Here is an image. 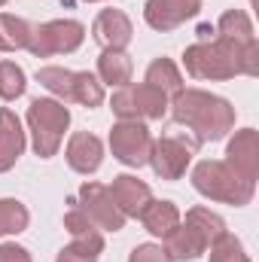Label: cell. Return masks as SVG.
<instances>
[{
	"label": "cell",
	"instance_id": "5b68a950",
	"mask_svg": "<svg viewBox=\"0 0 259 262\" xmlns=\"http://www.w3.org/2000/svg\"><path fill=\"white\" fill-rule=\"evenodd\" d=\"M85 40V25L76 18H52L43 25H31L28 37V52L34 58H52V55H70L82 46Z\"/></svg>",
	"mask_w": 259,
	"mask_h": 262
},
{
	"label": "cell",
	"instance_id": "7a4b0ae2",
	"mask_svg": "<svg viewBox=\"0 0 259 262\" xmlns=\"http://www.w3.org/2000/svg\"><path fill=\"white\" fill-rule=\"evenodd\" d=\"M192 186L198 195L229 204V207H244L253 201L256 183L244 180L238 171H232L223 159H201L192 168Z\"/></svg>",
	"mask_w": 259,
	"mask_h": 262
},
{
	"label": "cell",
	"instance_id": "30bf717a",
	"mask_svg": "<svg viewBox=\"0 0 259 262\" xmlns=\"http://www.w3.org/2000/svg\"><path fill=\"white\" fill-rule=\"evenodd\" d=\"M198 12H201V0H146L143 3V18L159 34H168L186 25Z\"/></svg>",
	"mask_w": 259,
	"mask_h": 262
},
{
	"label": "cell",
	"instance_id": "52a82bcc",
	"mask_svg": "<svg viewBox=\"0 0 259 262\" xmlns=\"http://www.w3.org/2000/svg\"><path fill=\"white\" fill-rule=\"evenodd\" d=\"M110 149H113V159L122 162L125 168H143L153 149V134L146 128V122L119 119L110 128Z\"/></svg>",
	"mask_w": 259,
	"mask_h": 262
},
{
	"label": "cell",
	"instance_id": "83f0119b",
	"mask_svg": "<svg viewBox=\"0 0 259 262\" xmlns=\"http://www.w3.org/2000/svg\"><path fill=\"white\" fill-rule=\"evenodd\" d=\"M207 250H210V253H207V262H250L244 244H241L232 232H226L223 238H217Z\"/></svg>",
	"mask_w": 259,
	"mask_h": 262
},
{
	"label": "cell",
	"instance_id": "f546056e",
	"mask_svg": "<svg viewBox=\"0 0 259 262\" xmlns=\"http://www.w3.org/2000/svg\"><path fill=\"white\" fill-rule=\"evenodd\" d=\"M0 262H34V259H31L28 247H21L15 241H6V244H0Z\"/></svg>",
	"mask_w": 259,
	"mask_h": 262
},
{
	"label": "cell",
	"instance_id": "ba28073f",
	"mask_svg": "<svg viewBox=\"0 0 259 262\" xmlns=\"http://www.w3.org/2000/svg\"><path fill=\"white\" fill-rule=\"evenodd\" d=\"M195 156V140L186 143L183 137H174V134H162L159 140H153V149H149V162L156 177L162 180H180L189 165H192Z\"/></svg>",
	"mask_w": 259,
	"mask_h": 262
},
{
	"label": "cell",
	"instance_id": "8fae6325",
	"mask_svg": "<svg viewBox=\"0 0 259 262\" xmlns=\"http://www.w3.org/2000/svg\"><path fill=\"white\" fill-rule=\"evenodd\" d=\"M226 165L238 171L244 180L256 183L259 177V131L256 128H241L226 146Z\"/></svg>",
	"mask_w": 259,
	"mask_h": 262
},
{
	"label": "cell",
	"instance_id": "ac0fdd59",
	"mask_svg": "<svg viewBox=\"0 0 259 262\" xmlns=\"http://www.w3.org/2000/svg\"><path fill=\"white\" fill-rule=\"evenodd\" d=\"M140 223H143V229L149 232V235H156V238H165L171 229H177L180 226V220H183V213H180V207L174 204V201H159V198H153L146 207H143V213L137 216Z\"/></svg>",
	"mask_w": 259,
	"mask_h": 262
},
{
	"label": "cell",
	"instance_id": "f1b7e54d",
	"mask_svg": "<svg viewBox=\"0 0 259 262\" xmlns=\"http://www.w3.org/2000/svg\"><path fill=\"white\" fill-rule=\"evenodd\" d=\"M128 262H171L162 244H137L128 253Z\"/></svg>",
	"mask_w": 259,
	"mask_h": 262
},
{
	"label": "cell",
	"instance_id": "7c38bea8",
	"mask_svg": "<svg viewBox=\"0 0 259 262\" xmlns=\"http://www.w3.org/2000/svg\"><path fill=\"white\" fill-rule=\"evenodd\" d=\"M64 159H67V165H70V171L89 177V174H95V171L101 168V162H104V143H101V137L92 134V131H76V134H70V140H67Z\"/></svg>",
	"mask_w": 259,
	"mask_h": 262
},
{
	"label": "cell",
	"instance_id": "5bb4252c",
	"mask_svg": "<svg viewBox=\"0 0 259 262\" xmlns=\"http://www.w3.org/2000/svg\"><path fill=\"white\" fill-rule=\"evenodd\" d=\"M110 189V195L116 201V207L122 210V216L128 220V216H140L143 213V207L153 201V189L140 180V177H134V174H119V177H113V183L107 186Z\"/></svg>",
	"mask_w": 259,
	"mask_h": 262
},
{
	"label": "cell",
	"instance_id": "484cf974",
	"mask_svg": "<svg viewBox=\"0 0 259 262\" xmlns=\"http://www.w3.org/2000/svg\"><path fill=\"white\" fill-rule=\"evenodd\" d=\"M37 82L55 95V101L67 104L70 101V85H73V70L67 67H40L37 70Z\"/></svg>",
	"mask_w": 259,
	"mask_h": 262
},
{
	"label": "cell",
	"instance_id": "4316f807",
	"mask_svg": "<svg viewBox=\"0 0 259 262\" xmlns=\"http://www.w3.org/2000/svg\"><path fill=\"white\" fill-rule=\"evenodd\" d=\"M28 89V76L15 61H0V98L3 101H15L21 98Z\"/></svg>",
	"mask_w": 259,
	"mask_h": 262
},
{
	"label": "cell",
	"instance_id": "603a6c76",
	"mask_svg": "<svg viewBox=\"0 0 259 262\" xmlns=\"http://www.w3.org/2000/svg\"><path fill=\"white\" fill-rule=\"evenodd\" d=\"M186 226L195 229L198 235H201V241L210 247L217 238H223L229 229H226V220L220 216V213H213L210 207H189L186 210Z\"/></svg>",
	"mask_w": 259,
	"mask_h": 262
},
{
	"label": "cell",
	"instance_id": "9c48e42d",
	"mask_svg": "<svg viewBox=\"0 0 259 262\" xmlns=\"http://www.w3.org/2000/svg\"><path fill=\"white\" fill-rule=\"evenodd\" d=\"M76 204H79V210H82L101 232H122V229H125V216H122V210L116 207V201H113L110 189H107L104 183H95V180L82 183V186H79V195H76Z\"/></svg>",
	"mask_w": 259,
	"mask_h": 262
},
{
	"label": "cell",
	"instance_id": "e0dca14e",
	"mask_svg": "<svg viewBox=\"0 0 259 262\" xmlns=\"http://www.w3.org/2000/svg\"><path fill=\"white\" fill-rule=\"evenodd\" d=\"M64 229H67V235H70V241L76 247H82L85 253H92V256L104 253V235H101V229L79 207H73V210L64 213Z\"/></svg>",
	"mask_w": 259,
	"mask_h": 262
},
{
	"label": "cell",
	"instance_id": "277c9868",
	"mask_svg": "<svg viewBox=\"0 0 259 262\" xmlns=\"http://www.w3.org/2000/svg\"><path fill=\"white\" fill-rule=\"evenodd\" d=\"M28 131H31V146L40 159H52L64 140V131L70 128V110L55 98H34L28 107Z\"/></svg>",
	"mask_w": 259,
	"mask_h": 262
},
{
	"label": "cell",
	"instance_id": "d6986e66",
	"mask_svg": "<svg viewBox=\"0 0 259 262\" xmlns=\"http://www.w3.org/2000/svg\"><path fill=\"white\" fill-rule=\"evenodd\" d=\"M131 73H134V61L125 49H104L98 55V79L101 85H113V89H122L131 82Z\"/></svg>",
	"mask_w": 259,
	"mask_h": 262
},
{
	"label": "cell",
	"instance_id": "8992f818",
	"mask_svg": "<svg viewBox=\"0 0 259 262\" xmlns=\"http://www.w3.org/2000/svg\"><path fill=\"white\" fill-rule=\"evenodd\" d=\"M168 95L153 89L149 82H128L113 92L110 110L116 119H131V122H146V119H162L168 113Z\"/></svg>",
	"mask_w": 259,
	"mask_h": 262
},
{
	"label": "cell",
	"instance_id": "7402d4cb",
	"mask_svg": "<svg viewBox=\"0 0 259 262\" xmlns=\"http://www.w3.org/2000/svg\"><path fill=\"white\" fill-rule=\"evenodd\" d=\"M70 101L85 107V110H95L104 104V85L95 73L89 70H73V85H70Z\"/></svg>",
	"mask_w": 259,
	"mask_h": 262
},
{
	"label": "cell",
	"instance_id": "9a60e30c",
	"mask_svg": "<svg viewBox=\"0 0 259 262\" xmlns=\"http://www.w3.org/2000/svg\"><path fill=\"white\" fill-rule=\"evenodd\" d=\"M25 146H28V137L21 128V119L9 107H0V174L15 168Z\"/></svg>",
	"mask_w": 259,
	"mask_h": 262
},
{
	"label": "cell",
	"instance_id": "2e32d148",
	"mask_svg": "<svg viewBox=\"0 0 259 262\" xmlns=\"http://www.w3.org/2000/svg\"><path fill=\"white\" fill-rule=\"evenodd\" d=\"M165 253H168V259L171 262H195L198 256H204L207 253V244L201 241V235L195 232V229H189L183 220H180V226L177 229H171L165 238Z\"/></svg>",
	"mask_w": 259,
	"mask_h": 262
},
{
	"label": "cell",
	"instance_id": "cb8c5ba5",
	"mask_svg": "<svg viewBox=\"0 0 259 262\" xmlns=\"http://www.w3.org/2000/svg\"><path fill=\"white\" fill-rule=\"evenodd\" d=\"M31 21L12 12H0V52H18L28 46Z\"/></svg>",
	"mask_w": 259,
	"mask_h": 262
},
{
	"label": "cell",
	"instance_id": "1f68e13d",
	"mask_svg": "<svg viewBox=\"0 0 259 262\" xmlns=\"http://www.w3.org/2000/svg\"><path fill=\"white\" fill-rule=\"evenodd\" d=\"M6 3H9V0H0V6H6Z\"/></svg>",
	"mask_w": 259,
	"mask_h": 262
},
{
	"label": "cell",
	"instance_id": "ffe728a7",
	"mask_svg": "<svg viewBox=\"0 0 259 262\" xmlns=\"http://www.w3.org/2000/svg\"><path fill=\"white\" fill-rule=\"evenodd\" d=\"M213 34L223 37V40H229V43H235V46H247V43L256 40L253 21H250V15H247L244 9H226V12L220 15V21H217Z\"/></svg>",
	"mask_w": 259,
	"mask_h": 262
},
{
	"label": "cell",
	"instance_id": "4dcf8cb0",
	"mask_svg": "<svg viewBox=\"0 0 259 262\" xmlns=\"http://www.w3.org/2000/svg\"><path fill=\"white\" fill-rule=\"evenodd\" d=\"M55 262H98V256H92V253H85L82 247L70 244V247H61V250H58Z\"/></svg>",
	"mask_w": 259,
	"mask_h": 262
},
{
	"label": "cell",
	"instance_id": "44dd1931",
	"mask_svg": "<svg viewBox=\"0 0 259 262\" xmlns=\"http://www.w3.org/2000/svg\"><path fill=\"white\" fill-rule=\"evenodd\" d=\"M143 82H149L153 89H159V92H162V95H168V98H174V95L183 89L180 67L174 64L171 58H165V55H162V58H156V61H149Z\"/></svg>",
	"mask_w": 259,
	"mask_h": 262
},
{
	"label": "cell",
	"instance_id": "d4e9b609",
	"mask_svg": "<svg viewBox=\"0 0 259 262\" xmlns=\"http://www.w3.org/2000/svg\"><path fill=\"white\" fill-rule=\"evenodd\" d=\"M31 226V213L18 198H0V238L3 235H21Z\"/></svg>",
	"mask_w": 259,
	"mask_h": 262
},
{
	"label": "cell",
	"instance_id": "6da1fadb",
	"mask_svg": "<svg viewBox=\"0 0 259 262\" xmlns=\"http://www.w3.org/2000/svg\"><path fill=\"white\" fill-rule=\"evenodd\" d=\"M168 110H171V119L177 125H186L195 134V143L223 140L235 128V107L226 98L210 95L204 89H186L183 85L168 101Z\"/></svg>",
	"mask_w": 259,
	"mask_h": 262
},
{
	"label": "cell",
	"instance_id": "4fadbf2b",
	"mask_svg": "<svg viewBox=\"0 0 259 262\" xmlns=\"http://www.w3.org/2000/svg\"><path fill=\"white\" fill-rule=\"evenodd\" d=\"M92 37L104 49H125L134 40V25L122 9H101L92 25Z\"/></svg>",
	"mask_w": 259,
	"mask_h": 262
},
{
	"label": "cell",
	"instance_id": "3957f363",
	"mask_svg": "<svg viewBox=\"0 0 259 262\" xmlns=\"http://www.w3.org/2000/svg\"><path fill=\"white\" fill-rule=\"evenodd\" d=\"M241 49L223 37L213 40H198L183 49V67L195 79H210V82H226L241 76Z\"/></svg>",
	"mask_w": 259,
	"mask_h": 262
},
{
	"label": "cell",
	"instance_id": "d6a6232c",
	"mask_svg": "<svg viewBox=\"0 0 259 262\" xmlns=\"http://www.w3.org/2000/svg\"><path fill=\"white\" fill-rule=\"evenodd\" d=\"M85 3H101V0H85Z\"/></svg>",
	"mask_w": 259,
	"mask_h": 262
}]
</instances>
